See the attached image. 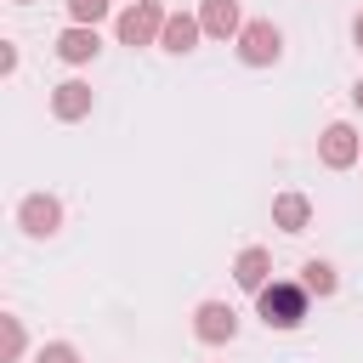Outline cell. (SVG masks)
<instances>
[{
    "instance_id": "18",
    "label": "cell",
    "mask_w": 363,
    "mask_h": 363,
    "mask_svg": "<svg viewBox=\"0 0 363 363\" xmlns=\"http://www.w3.org/2000/svg\"><path fill=\"white\" fill-rule=\"evenodd\" d=\"M352 40H357V45H363V11H357V17H352Z\"/></svg>"
},
{
    "instance_id": "20",
    "label": "cell",
    "mask_w": 363,
    "mask_h": 363,
    "mask_svg": "<svg viewBox=\"0 0 363 363\" xmlns=\"http://www.w3.org/2000/svg\"><path fill=\"white\" fill-rule=\"evenodd\" d=\"M17 6H28V0H17Z\"/></svg>"
},
{
    "instance_id": "3",
    "label": "cell",
    "mask_w": 363,
    "mask_h": 363,
    "mask_svg": "<svg viewBox=\"0 0 363 363\" xmlns=\"http://www.w3.org/2000/svg\"><path fill=\"white\" fill-rule=\"evenodd\" d=\"M278 57H284V34H278V23L255 17V23L238 28V62H244V68H272Z\"/></svg>"
},
{
    "instance_id": "7",
    "label": "cell",
    "mask_w": 363,
    "mask_h": 363,
    "mask_svg": "<svg viewBox=\"0 0 363 363\" xmlns=\"http://www.w3.org/2000/svg\"><path fill=\"white\" fill-rule=\"evenodd\" d=\"M96 51H102V34H96L91 23H68V28L57 34V57H62V62H74V68H79V62H91Z\"/></svg>"
},
{
    "instance_id": "16",
    "label": "cell",
    "mask_w": 363,
    "mask_h": 363,
    "mask_svg": "<svg viewBox=\"0 0 363 363\" xmlns=\"http://www.w3.org/2000/svg\"><path fill=\"white\" fill-rule=\"evenodd\" d=\"M34 363H79V352H74L68 340H45V346L34 352Z\"/></svg>"
},
{
    "instance_id": "10",
    "label": "cell",
    "mask_w": 363,
    "mask_h": 363,
    "mask_svg": "<svg viewBox=\"0 0 363 363\" xmlns=\"http://www.w3.org/2000/svg\"><path fill=\"white\" fill-rule=\"evenodd\" d=\"M233 278H238V289H267L272 284V255L261 250V244H250V250H238V261H233Z\"/></svg>"
},
{
    "instance_id": "2",
    "label": "cell",
    "mask_w": 363,
    "mask_h": 363,
    "mask_svg": "<svg viewBox=\"0 0 363 363\" xmlns=\"http://www.w3.org/2000/svg\"><path fill=\"white\" fill-rule=\"evenodd\" d=\"M164 17H170V11H164L159 0H130V6L119 11L113 34H119V45H130V51H136V45H153V40L164 34Z\"/></svg>"
},
{
    "instance_id": "11",
    "label": "cell",
    "mask_w": 363,
    "mask_h": 363,
    "mask_svg": "<svg viewBox=\"0 0 363 363\" xmlns=\"http://www.w3.org/2000/svg\"><path fill=\"white\" fill-rule=\"evenodd\" d=\"M199 34H204V23H199L193 11H170V17H164L159 45H164V51H176V57H187V51L199 45Z\"/></svg>"
},
{
    "instance_id": "9",
    "label": "cell",
    "mask_w": 363,
    "mask_h": 363,
    "mask_svg": "<svg viewBox=\"0 0 363 363\" xmlns=\"http://www.w3.org/2000/svg\"><path fill=\"white\" fill-rule=\"evenodd\" d=\"M91 102H96V96H91V85H85V79H62V85L51 91V113H57L62 125L85 119V113H91Z\"/></svg>"
},
{
    "instance_id": "5",
    "label": "cell",
    "mask_w": 363,
    "mask_h": 363,
    "mask_svg": "<svg viewBox=\"0 0 363 363\" xmlns=\"http://www.w3.org/2000/svg\"><path fill=\"white\" fill-rule=\"evenodd\" d=\"M193 335H199L204 346H227V340L238 335V312H233L227 301H199V312H193Z\"/></svg>"
},
{
    "instance_id": "6",
    "label": "cell",
    "mask_w": 363,
    "mask_h": 363,
    "mask_svg": "<svg viewBox=\"0 0 363 363\" xmlns=\"http://www.w3.org/2000/svg\"><path fill=\"white\" fill-rule=\"evenodd\" d=\"M17 227H23L28 238H51V233L62 227V204H57L51 193H28V199L17 204Z\"/></svg>"
},
{
    "instance_id": "1",
    "label": "cell",
    "mask_w": 363,
    "mask_h": 363,
    "mask_svg": "<svg viewBox=\"0 0 363 363\" xmlns=\"http://www.w3.org/2000/svg\"><path fill=\"white\" fill-rule=\"evenodd\" d=\"M306 301H312V289L301 278H272L267 289H255V312H261L267 329H301Z\"/></svg>"
},
{
    "instance_id": "13",
    "label": "cell",
    "mask_w": 363,
    "mask_h": 363,
    "mask_svg": "<svg viewBox=\"0 0 363 363\" xmlns=\"http://www.w3.org/2000/svg\"><path fill=\"white\" fill-rule=\"evenodd\" d=\"M301 284H306V289H312L318 301L340 289V278H335V267H329V261H306V267H301Z\"/></svg>"
},
{
    "instance_id": "4",
    "label": "cell",
    "mask_w": 363,
    "mask_h": 363,
    "mask_svg": "<svg viewBox=\"0 0 363 363\" xmlns=\"http://www.w3.org/2000/svg\"><path fill=\"white\" fill-rule=\"evenodd\" d=\"M318 159H323L329 170H352V164L363 159V136H357L346 119H335V125L318 136Z\"/></svg>"
},
{
    "instance_id": "8",
    "label": "cell",
    "mask_w": 363,
    "mask_h": 363,
    "mask_svg": "<svg viewBox=\"0 0 363 363\" xmlns=\"http://www.w3.org/2000/svg\"><path fill=\"white\" fill-rule=\"evenodd\" d=\"M199 23H204L210 40H238L244 11H238V0H204V6H199Z\"/></svg>"
},
{
    "instance_id": "15",
    "label": "cell",
    "mask_w": 363,
    "mask_h": 363,
    "mask_svg": "<svg viewBox=\"0 0 363 363\" xmlns=\"http://www.w3.org/2000/svg\"><path fill=\"white\" fill-rule=\"evenodd\" d=\"M68 17H74V23H91V28H96V23L108 17V0H68Z\"/></svg>"
},
{
    "instance_id": "14",
    "label": "cell",
    "mask_w": 363,
    "mask_h": 363,
    "mask_svg": "<svg viewBox=\"0 0 363 363\" xmlns=\"http://www.w3.org/2000/svg\"><path fill=\"white\" fill-rule=\"evenodd\" d=\"M0 340H6V363H17V357H23V346H28L23 318H0Z\"/></svg>"
},
{
    "instance_id": "12",
    "label": "cell",
    "mask_w": 363,
    "mask_h": 363,
    "mask_svg": "<svg viewBox=\"0 0 363 363\" xmlns=\"http://www.w3.org/2000/svg\"><path fill=\"white\" fill-rule=\"evenodd\" d=\"M272 227L278 233H306L312 227V199L306 193H278L272 199Z\"/></svg>"
},
{
    "instance_id": "17",
    "label": "cell",
    "mask_w": 363,
    "mask_h": 363,
    "mask_svg": "<svg viewBox=\"0 0 363 363\" xmlns=\"http://www.w3.org/2000/svg\"><path fill=\"white\" fill-rule=\"evenodd\" d=\"M0 74H17V45H11V40L0 45Z\"/></svg>"
},
{
    "instance_id": "19",
    "label": "cell",
    "mask_w": 363,
    "mask_h": 363,
    "mask_svg": "<svg viewBox=\"0 0 363 363\" xmlns=\"http://www.w3.org/2000/svg\"><path fill=\"white\" fill-rule=\"evenodd\" d=\"M352 102H357V108H363V79H357V85H352Z\"/></svg>"
}]
</instances>
